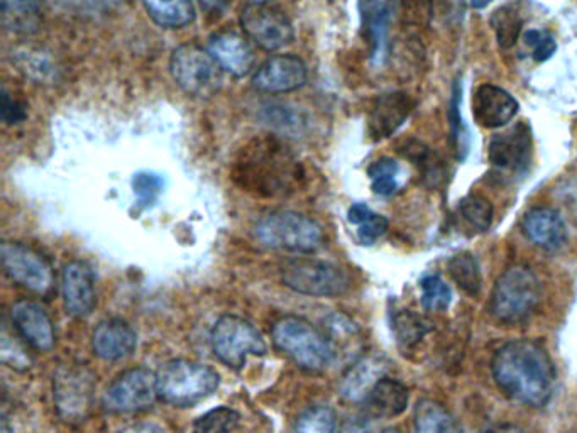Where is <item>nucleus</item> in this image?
Instances as JSON below:
<instances>
[{
	"mask_svg": "<svg viewBox=\"0 0 577 433\" xmlns=\"http://www.w3.org/2000/svg\"><path fill=\"white\" fill-rule=\"evenodd\" d=\"M493 378L509 400L540 409L550 400L556 368L544 346L535 340H512L493 358Z\"/></svg>",
	"mask_w": 577,
	"mask_h": 433,
	"instance_id": "obj_1",
	"label": "nucleus"
},
{
	"mask_svg": "<svg viewBox=\"0 0 577 433\" xmlns=\"http://www.w3.org/2000/svg\"><path fill=\"white\" fill-rule=\"evenodd\" d=\"M540 297V281L534 269L525 265L509 266L493 287L490 312L499 323L516 326L530 319Z\"/></svg>",
	"mask_w": 577,
	"mask_h": 433,
	"instance_id": "obj_2",
	"label": "nucleus"
},
{
	"mask_svg": "<svg viewBox=\"0 0 577 433\" xmlns=\"http://www.w3.org/2000/svg\"><path fill=\"white\" fill-rule=\"evenodd\" d=\"M272 342L307 371H322L336 361V352L326 332L317 329L309 320L287 316L272 326Z\"/></svg>",
	"mask_w": 577,
	"mask_h": 433,
	"instance_id": "obj_3",
	"label": "nucleus"
},
{
	"mask_svg": "<svg viewBox=\"0 0 577 433\" xmlns=\"http://www.w3.org/2000/svg\"><path fill=\"white\" fill-rule=\"evenodd\" d=\"M220 384L217 371L200 362L175 359L156 373L158 398L168 405L187 409L216 393Z\"/></svg>",
	"mask_w": 577,
	"mask_h": 433,
	"instance_id": "obj_4",
	"label": "nucleus"
},
{
	"mask_svg": "<svg viewBox=\"0 0 577 433\" xmlns=\"http://www.w3.org/2000/svg\"><path fill=\"white\" fill-rule=\"evenodd\" d=\"M255 236L259 243L277 251L310 255L323 244V229L317 220L298 212H271L258 220Z\"/></svg>",
	"mask_w": 577,
	"mask_h": 433,
	"instance_id": "obj_5",
	"label": "nucleus"
},
{
	"mask_svg": "<svg viewBox=\"0 0 577 433\" xmlns=\"http://www.w3.org/2000/svg\"><path fill=\"white\" fill-rule=\"evenodd\" d=\"M169 72L176 85L194 97H212L223 85V72L210 51L184 44L173 51Z\"/></svg>",
	"mask_w": 577,
	"mask_h": 433,
	"instance_id": "obj_6",
	"label": "nucleus"
},
{
	"mask_svg": "<svg viewBox=\"0 0 577 433\" xmlns=\"http://www.w3.org/2000/svg\"><path fill=\"white\" fill-rule=\"evenodd\" d=\"M210 340L214 354L233 369L243 368L249 355L268 351L261 332L249 320L237 316L220 317L212 329Z\"/></svg>",
	"mask_w": 577,
	"mask_h": 433,
	"instance_id": "obj_7",
	"label": "nucleus"
},
{
	"mask_svg": "<svg viewBox=\"0 0 577 433\" xmlns=\"http://www.w3.org/2000/svg\"><path fill=\"white\" fill-rule=\"evenodd\" d=\"M95 377L86 365L69 362L56 369L53 398L58 415L65 422H82L94 403Z\"/></svg>",
	"mask_w": 577,
	"mask_h": 433,
	"instance_id": "obj_8",
	"label": "nucleus"
},
{
	"mask_svg": "<svg viewBox=\"0 0 577 433\" xmlns=\"http://www.w3.org/2000/svg\"><path fill=\"white\" fill-rule=\"evenodd\" d=\"M158 398L156 374L146 368L127 369L119 374L102 396L105 412L137 413L151 409Z\"/></svg>",
	"mask_w": 577,
	"mask_h": 433,
	"instance_id": "obj_9",
	"label": "nucleus"
},
{
	"mask_svg": "<svg viewBox=\"0 0 577 433\" xmlns=\"http://www.w3.org/2000/svg\"><path fill=\"white\" fill-rule=\"evenodd\" d=\"M281 280L285 287L307 297H341L349 288L348 275L339 266L313 259L290 262Z\"/></svg>",
	"mask_w": 577,
	"mask_h": 433,
	"instance_id": "obj_10",
	"label": "nucleus"
},
{
	"mask_svg": "<svg viewBox=\"0 0 577 433\" xmlns=\"http://www.w3.org/2000/svg\"><path fill=\"white\" fill-rule=\"evenodd\" d=\"M6 275L14 283L37 295L53 290L54 275L50 261L34 247L22 243H4L0 247Z\"/></svg>",
	"mask_w": 577,
	"mask_h": 433,
	"instance_id": "obj_11",
	"label": "nucleus"
},
{
	"mask_svg": "<svg viewBox=\"0 0 577 433\" xmlns=\"http://www.w3.org/2000/svg\"><path fill=\"white\" fill-rule=\"evenodd\" d=\"M490 165L508 176H522L534 159V134L528 122H518L493 136L488 147Z\"/></svg>",
	"mask_w": 577,
	"mask_h": 433,
	"instance_id": "obj_12",
	"label": "nucleus"
},
{
	"mask_svg": "<svg viewBox=\"0 0 577 433\" xmlns=\"http://www.w3.org/2000/svg\"><path fill=\"white\" fill-rule=\"evenodd\" d=\"M240 28L265 51L284 50L295 40L293 24L288 16L269 6H248L240 14Z\"/></svg>",
	"mask_w": 577,
	"mask_h": 433,
	"instance_id": "obj_13",
	"label": "nucleus"
},
{
	"mask_svg": "<svg viewBox=\"0 0 577 433\" xmlns=\"http://www.w3.org/2000/svg\"><path fill=\"white\" fill-rule=\"evenodd\" d=\"M309 73L303 60L293 54L269 58L253 76V85L262 94H288L306 85Z\"/></svg>",
	"mask_w": 577,
	"mask_h": 433,
	"instance_id": "obj_14",
	"label": "nucleus"
},
{
	"mask_svg": "<svg viewBox=\"0 0 577 433\" xmlns=\"http://www.w3.org/2000/svg\"><path fill=\"white\" fill-rule=\"evenodd\" d=\"M518 101L498 85L484 83L473 97V117L484 130H502L518 114Z\"/></svg>",
	"mask_w": 577,
	"mask_h": 433,
	"instance_id": "obj_15",
	"label": "nucleus"
},
{
	"mask_svg": "<svg viewBox=\"0 0 577 433\" xmlns=\"http://www.w3.org/2000/svg\"><path fill=\"white\" fill-rule=\"evenodd\" d=\"M63 303L75 319H85L97 305L94 271L86 262L72 261L62 272Z\"/></svg>",
	"mask_w": 577,
	"mask_h": 433,
	"instance_id": "obj_16",
	"label": "nucleus"
},
{
	"mask_svg": "<svg viewBox=\"0 0 577 433\" xmlns=\"http://www.w3.org/2000/svg\"><path fill=\"white\" fill-rule=\"evenodd\" d=\"M11 320L19 336L38 351L48 352L56 344L53 320L41 305L21 300L12 305Z\"/></svg>",
	"mask_w": 577,
	"mask_h": 433,
	"instance_id": "obj_17",
	"label": "nucleus"
},
{
	"mask_svg": "<svg viewBox=\"0 0 577 433\" xmlns=\"http://www.w3.org/2000/svg\"><path fill=\"white\" fill-rule=\"evenodd\" d=\"M388 361L380 354L362 355L352 362L339 383V393L349 403H364L373 388L387 377Z\"/></svg>",
	"mask_w": 577,
	"mask_h": 433,
	"instance_id": "obj_18",
	"label": "nucleus"
},
{
	"mask_svg": "<svg viewBox=\"0 0 577 433\" xmlns=\"http://www.w3.org/2000/svg\"><path fill=\"white\" fill-rule=\"evenodd\" d=\"M413 111V101L405 92H390L374 101L368 117L371 140L383 141L393 136Z\"/></svg>",
	"mask_w": 577,
	"mask_h": 433,
	"instance_id": "obj_19",
	"label": "nucleus"
},
{
	"mask_svg": "<svg viewBox=\"0 0 577 433\" xmlns=\"http://www.w3.org/2000/svg\"><path fill=\"white\" fill-rule=\"evenodd\" d=\"M522 230L530 243L545 251H557L567 240L566 220L556 208H532L522 220Z\"/></svg>",
	"mask_w": 577,
	"mask_h": 433,
	"instance_id": "obj_20",
	"label": "nucleus"
},
{
	"mask_svg": "<svg viewBox=\"0 0 577 433\" xmlns=\"http://www.w3.org/2000/svg\"><path fill=\"white\" fill-rule=\"evenodd\" d=\"M208 51L216 58L220 69L236 79L249 75L255 69V51L240 34L226 31L212 37Z\"/></svg>",
	"mask_w": 577,
	"mask_h": 433,
	"instance_id": "obj_21",
	"label": "nucleus"
},
{
	"mask_svg": "<svg viewBox=\"0 0 577 433\" xmlns=\"http://www.w3.org/2000/svg\"><path fill=\"white\" fill-rule=\"evenodd\" d=\"M137 346V333L130 323L121 319L104 320L92 336V349L104 361H119L133 354Z\"/></svg>",
	"mask_w": 577,
	"mask_h": 433,
	"instance_id": "obj_22",
	"label": "nucleus"
},
{
	"mask_svg": "<svg viewBox=\"0 0 577 433\" xmlns=\"http://www.w3.org/2000/svg\"><path fill=\"white\" fill-rule=\"evenodd\" d=\"M409 400V388L402 381L384 377L362 405H367L368 415L374 419H394L405 412Z\"/></svg>",
	"mask_w": 577,
	"mask_h": 433,
	"instance_id": "obj_23",
	"label": "nucleus"
},
{
	"mask_svg": "<svg viewBox=\"0 0 577 433\" xmlns=\"http://www.w3.org/2000/svg\"><path fill=\"white\" fill-rule=\"evenodd\" d=\"M361 18L371 44V54L374 60H380L387 47L391 0H361Z\"/></svg>",
	"mask_w": 577,
	"mask_h": 433,
	"instance_id": "obj_24",
	"label": "nucleus"
},
{
	"mask_svg": "<svg viewBox=\"0 0 577 433\" xmlns=\"http://www.w3.org/2000/svg\"><path fill=\"white\" fill-rule=\"evenodd\" d=\"M144 9L156 24L166 29H182L195 21L192 0H143Z\"/></svg>",
	"mask_w": 577,
	"mask_h": 433,
	"instance_id": "obj_25",
	"label": "nucleus"
},
{
	"mask_svg": "<svg viewBox=\"0 0 577 433\" xmlns=\"http://www.w3.org/2000/svg\"><path fill=\"white\" fill-rule=\"evenodd\" d=\"M413 423L416 433H461L451 412L431 398L416 401Z\"/></svg>",
	"mask_w": 577,
	"mask_h": 433,
	"instance_id": "obj_26",
	"label": "nucleus"
},
{
	"mask_svg": "<svg viewBox=\"0 0 577 433\" xmlns=\"http://www.w3.org/2000/svg\"><path fill=\"white\" fill-rule=\"evenodd\" d=\"M2 21L12 33H33L40 24L43 0H0Z\"/></svg>",
	"mask_w": 577,
	"mask_h": 433,
	"instance_id": "obj_27",
	"label": "nucleus"
},
{
	"mask_svg": "<svg viewBox=\"0 0 577 433\" xmlns=\"http://www.w3.org/2000/svg\"><path fill=\"white\" fill-rule=\"evenodd\" d=\"M447 271L452 280L464 293L470 297H477L483 287V276H481L480 262L471 252H460L452 256L447 262Z\"/></svg>",
	"mask_w": 577,
	"mask_h": 433,
	"instance_id": "obj_28",
	"label": "nucleus"
},
{
	"mask_svg": "<svg viewBox=\"0 0 577 433\" xmlns=\"http://www.w3.org/2000/svg\"><path fill=\"white\" fill-rule=\"evenodd\" d=\"M460 220L466 229L474 234H483L492 227L493 223V205L488 198L480 194H471L460 202L457 207Z\"/></svg>",
	"mask_w": 577,
	"mask_h": 433,
	"instance_id": "obj_29",
	"label": "nucleus"
},
{
	"mask_svg": "<svg viewBox=\"0 0 577 433\" xmlns=\"http://www.w3.org/2000/svg\"><path fill=\"white\" fill-rule=\"evenodd\" d=\"M492 25L496 41L503 50L515 47L516 41L524 37L522 34L524 18H522L521 9L516 4H506L496 9L492 16Z\"/></svg>",
	"mask_w": 577,
	"mask_h": 433,
	"instance_id": "obj_30",
	"label": "nucleus"
},
{
	"mask_svg": "<svg viewBox=\"0 0 577 433\" xmlns=\"http://www.w3.org/2000/svg\"><path fill=\"white\" fill-rule=\"evenodd\" d=\"M461 102H463V82L455 80L452 85L451 107H449V124H451L452 147H454L457 158L463 162L470 153V131L461 114Z\"/></svg>",
	"mask_w": 577,
	"mask_h": 433,
	"instance_id": "obj_31",
	"label": "nucleus"
},
{
	"mask_svg": "<svg viewBox=\"0 0 577 433\" xmlns=\"http://www.w3.org/2000/svg\"><path fill=\"white\" fill-rule=\"evenodd\" d=\"M431 323L420 317L419 313L410 312V310H400L393 316V330L396 333V340L403 348H413L419 344L423 337L427 336L431 330Z\"/></svg>",
	"mask_w": 577,
	"mask_h": 433,
	"instance_id": "obj_32",
	"label": "nucleus"
},
{
	"mask_svg": "<svg viewBox=\"0 0 577 433\" xmlns=\"http://www.w3.org/2000/svg\"><path fill=\"white\" fill-rule=\"evenodd\" d=\"M399 172V163L394 162L393 158H387V156L371 163L370 168H368L371 190L380 197H391V195L396 194V190H399V182H396Z\"/></svg>",
	"mask_w": 577,
	"mask_h": 433,
	"instance_id": "obj_33",
	"label": "nucleus"
},
{
	"mask_svg": "<svg viewBox=\"0 0 577 433\" xmlns=\"http://www.w3.org/2000/svg\"><path fill=\"white\" fill-rule=\"evenodd\" d=\"M420 290H422L423 310L427 312H441L452 303L451 288L434 272L423 276L420 280Z\"/></svg>",
	"mask_w": 577,
	"mask_h": 433,
	"instance_id": "obj_34",
	"label": "nucleus"
},
{
	"mask_svg": "<svg viewBox=\"0 0 577 433\" xmlns=\"http://www.w3.org/2000/svg\"><path fill=\"white\" fill-rule=\"evenodd\" d=\"M326 336L329 337L333 352L338 355L341 349L354 348L359 342V329L349 317L333 313L326 320Z\"/></svg>",
	"mask_w": 577,
	"mask_h": 433,
	"instance_id": "obj_35",
	"label": "nucleus"
},
{
	"mask_svg": "<svg viewBox=\"0 0 577 433\" xmlns=\"http://www.w3.org/2000/svg\"><path fill=\"white\" fill-rule=\"evenodd\" d=\"M338 426V416L330 406L317 405L298 416L297 433H333Z\"/></svg>",
	"mask_w": 577,
	"mask_h": 433,
	"instance_id": "obj_36",
	"label": "nucleus"
},
{
	"mask_svg": "<svg viewBox=\"0 0 577 433\" xmlns=\"http://www.w3.org/2000/svg\"><path fill=\"white\" fill-rule=\"evenodd\" d=\"M239 422V413L229 406L210 410L195 420L192 433H230Z\"/></svg>",
	"mask_w": 577,
	"mask_h": 433,
	"instance_id": "obj_37",
	"label": "nucleus"
},
{
	"mask_svg": "<svg viewBox=\"0 0 577 433\" xmlns=\"http://www.w3.org/2000/svg\"><path fill=\"white\" fill-rule=\"evenodd\" d=\"M133 192L143 208L153 207L165 190V178L155 172H140L133 176Z\"/></svg>",
	"mask_w": 577,
	"mask_h": 433,
	"instance_id": "obj_38",
	"label": "nucleus"
},
{
	"mask_svg": "<svg viewBox=\"0 0 577 433\" xmlns=\"http://www.w3.org/2000/svg\"><path fill=\"white\" fill-rule=\"evenodd\" d=\"M265 118L269 126L287 134H298L306 126V121L300 117L298 112L291 111L287 105L281 104L265 105Z\"/></svg>",
	"mask_w": 577,
	"mask_h": 433,
	"instance_id": "obj_39",
	"label": "nucleus"
},
{
	"mask_svg": "<svg viewBox=\"0 0 577 433\" xmlns=\"http://www.w3.org/2000/svg\"><path fill=\"white\" fill-rule=\"evenodd\" d=\"M524 43L530 48L532 58L537 63H544V61L550 60L556 53L557 43L554 40L553 34L542 29H528L524 33Z\"/></svg>",
	"mask_w": 577,
	"mask_h": 433,
	"instance_id": "obj_40",
	"label": "nucleus"
},
{
	"mask_svg": "<svg viewBox=\"0 0 577 433\" xmlns=\"http://www.w3.org/2000/svg\"><path fill=\"white\" fill-rule=\"evenodd\" d=\"M388 230V219L380 214L371 215L367 223L358 226V239L362 246H371L377 243L380 237H383Z\"/></svg>",
	"mask_w": 577,
	"mask_h": 433,
	"instance_id": "obj_41",
	"label": "nucleus"
},
{
	"mask_svg": "<svg viewBox=\"0 0 577 433\" xmlns=\"http://www.w3.org/2000/svg\"><path fill=\"white\" fill-rule=\"evenodd\" d=\"M25 117H28V114H25L24 105L11 97V94L4 90V95H2V118H4L6 124L14 126V124L24 121Z\"/></svg>",
	"mask_w": 577,
	"mask_h": 433,
	"instance_id": "obj_42",
	"label": "nucleus"
},
{
	"mask_svg": "<svg viewBox=\"0 0 577 433\" xmlns=\"http://www.w3.org/2000/svg\"><path fill=\"white\" fill-rule=\"evenodd\" d=\"M76 11L85 14H105L112 11L121 0H66Z\"/></svg>",
	"mask_w": 577,
	"mask_h": 433,
	"instance_id": "obj_43",
	"label": "nucleus"
},
{
	"mask_svg": "<svg viewBox=\"0 0 577 433\" xmlns=\"http://www.w3.org/2000/svg\"><path fill=\"white\" fill-rule=\"evenodd\" d=\"M371 415H356L346 420L339 433H378L377 422Z\"/></svg>",
	"mask_w": 577,
	"mask_h": 433,
	"instance_id": "obj_44",
	"label": "nucleus"
},
{
	"mask_svg": "<svg viewBox=\"0 0 577 433\" xmlns=\"http://www.w3.org/2000/svg\"><path fill=\"white\" fill-rule=\"evenodd\" d=\"M406 14L420 24H427L432 14V0H403Z\"/></svg>",
	"mask_w": 577,
	"mask_h": 433,
	"instance_id": "obj_45",
	"label": "nucleus"
},
{
	"mask_svg": "<svg viewBox=\"0 0 577 433\" xmlns=\"http://www.w3.org/2000/svg\"><path fill=\"white\" fill-rule=\"evenodd\" d=\"M374 212L368 207L367 204H354L348 212V220L352 226H361L362 223H367Z\"/></svg>",
	"mask_w": 577,
	"mask_h": 433,
	"instance_id": "obj_46",
	"label": "nucleus"
},
{
	"mask_svg": "<svg viewBox=\"0 0 577 433\" xmlns=\"http://www.w3.org/2000/svg\"><path fill=\"white\" fill-rule=\"evenodd\" d=\"M121 433H165V430L156 425V423L143 422L134 423V425L127 426Z\"/></svg>",
	"mask_w": 577,
	"mask_h": 433,
	"instance_id": "obj_47",
	"label": "nucleus"
},
{
	"mask_svg": "<svg viewBox=\"0 0 577 433\" xmlns=\"http://www.w3.org/2000/svg\"><path fill=\"white\" fill-rule=\"evenodd\" d=\"M198 2L208 12H219L227 4V0H198Z\"/></svg>",
	"mask_w": 577,
	"mask_h": 433,
	"instance_id": "obj_48",
	"label": "nucleus"
},
{
	"mask_svg": "<svg viewBox=\"0 0 577 433\" xmlns=\"http://www.w3.org/2000/svg\"><path fill=\"white\" fill-rule=\"evenodd\" d=\"M492 2L493 0H470V6L471 8L476 9V11H481V9L488 8Z\"/></svg>",
	"mask_w": 577,
	"mask_h": 433,
	"instance_id": "obj_49",
	"label": "nucleus"
},
{
	"mask_svg": "<svg viewBox=\"0 0 577 433\" xmlns=\"http://www.w3.org/2000/svg\"><path fill=\"white\" fill-rule=\"evenodd\" d=\"M251 6H268L271 4L272 0H249Z\"/></svg>",
	"mask_w": 577,
	"mask_h": 433,
	"instance_id": "obj_50",
	"label": "nucleus"
},
{
	"mask_svg": "<svg viewBox=\"0 0 577 433\" xmlns=\"http://www.w3.org/2000/svg\"><path fill=\"white\" fill-rule=\"evenodd\" d=\"M2 433H11V430H9L8 419H4V425H2Z\"/></svg>",
	"mask_w": 577,
	"mask_h": 433,
	"instance_id": "obj_51",
	"label": "nucleus"
},
{
	"mask_svg": "<svg viewBox=\"0 0 577 433\" xmlns=\"http://www.w3.org/2000/svg\"><path fill=\"white\" fill-rule=\"evenodd\" d=\"M381 433H403V432H400V430H396V429H388V430H384V432H381Z\"/></svg>",
	"mask_w": 577,
	"mask_h": 433,
	"instance_id": "obj_52",
	"label": "nucleus"
}]
</instances>
